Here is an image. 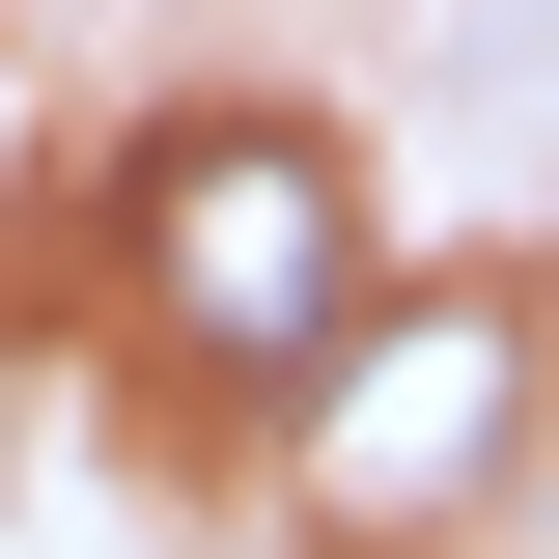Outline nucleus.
<instances>
[{"mask_svg":"<svg viewBox=\"0 0 559 559\" xmlns=\"http://www.w3.org/2000/svg\"><path fill=\"white\" fill-rule=\"evenodd\" d=\"M112 252H140V336L197 364V392H280V419H308V364L392 308V280H364V168L308 112H197L168 168H140Z\"/></svg>","mask_w":559,"mask_h":559,"instance_id":"obj_1","label":"nucleus"},{"mask_svg":"<svg viewBox=\"0 0 559 559\" xmlns=\"http://www.w3.org/2000/svg\"><path fill=\"white\" fill-rule=\"evenodd\" d=\"M503 419H532V336H503L476 280H448V308H364V336L308 364V503H336V532H448V503L503 476Z\"/></svg>","mask_w":559,"mask_h":559,"instance_id":"obj_2","label":"nucleus"}]
</instances>
